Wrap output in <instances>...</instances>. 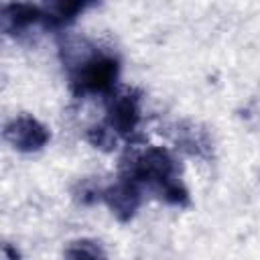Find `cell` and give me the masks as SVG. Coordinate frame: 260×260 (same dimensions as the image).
<instances>
[{
    "label": "cell",
    "instance_id": "cell-6",
    "mask_svg": "<svg viewBox=\"0 0 260 260\" xmlns=\"http://www.w3.org/2000/svg\"><path fill=\"white\" fill-rule=\"evenodd\" d=\"M175 142L181 150H185L193 156H209L211 154L209 134L195 124H181L175 134Z\"/></svg>",
    "mask_w": 260,
    "mask_h": 260
},
{
    "label": "cell",
    "instance_id": "cell-10",
    "mask_svg": "<svg viewBox=\"0 0 260 260\" xmlns=\"http://www.w3.org/2000/svg\"><path fill=\"white\" fill-rule=\"evenodd\" d=\"M2 254H4V260H18V252H16V250H12L8 244H4Z\"/></svg>",
    "mask_w": 260,
    "mask_h": 260
},
{
    "label": "cell",
    "instance_id": "cell-7",
    "mask_svg": "<svg viewBox=\"0 0 260 260\" xmlns=\"http://www.w3.org/2000/svg\"><path fill=\"white\" fill-rule=\"evenodd\" d=\"M65 260H106L104 250L89 240L71 242L65 250Z\"/></svg>",
    "mask_w": 260,
    "mask_h": 260
},
{
    "label": "cell",
    "instance_id": "cell-9",
    "mask_svg": "<svg viewBox=\"0 0 260 260\" xmlns=\"http://www.w3.org/2000/svg\"><path fill=\"white\" fill-rule=\"evenodd\" d=\"M104 189H106V187L98 185L95 181L83 179V181H79L77 187L73 189V195H75V199L81 201V203H95L98 199H102Z\"/></svg>",
    "mask_w": 260,
    "mask_h": 260
},
{
    "label": "cell",
    "instance_id": "cell-1",
    "mask_svg": "<svg viewBox=\"0 0 260 260\" xmlns=\"http://www.w3.org/2000/svg\"><path fill=\"white\" fill-rule=\"evenodd\" d=\"M122 175L134 179L140 185H150L160 193V197L175 205H187V189L177 179V165L169 150L165 148H144L130 152L124 158Z\"/></svg>",
    "mask_w": 260,
    "mask_h": 260
},
{
    "label": "cell",
    "instance_id": "cell-3",
    "mask_svg": "<svg viewBox=\"0 0 260 260\" xmlns=\"http://www.w3.org/2000/svg\"><path fill=\"white\" fill-rule=\"evenodd\" d=\"M4 138L12 144V148H16L20 152H37L49 142L51 134H49L47 126L41 124L37 118L22 114V116L12 118L6 124Z\"/></svg>",
    "mask_w": 260,
    "mask_h": 260
},
{
    "label": "cell",
    "instance_id": "cell-5",
    "mask_svg": "<svg viewBox=\"0 0 260 260\" xmlns=\"http://www.w3.org/2000/svg\"><path fill=\"white\" fill-rule=\"evenodd\" d=\"M102 201L110 207V211L120 221H128L136 213V209L142 201L140 183H136L134 179H130L126 175H120V179L114 185L104 189Z\"/></svg>",
    "mask_w": 260,
    "mask_h": 260
},
{
    "label": "cell",
    "instance_id": "cell-8",
    "mask_svg": "<svg viewBox=\"0 0 260 260\" xmlns=\"http://www.w3.org/2000/svg\"><path fill=\"white\" fill-rule=\"evenodd\" d=\"M87 140H89L95 148L112 150V148L116 146L118 136H116V132H114L108 124H104V126H93V128H89V130H87Z\"/></svg>",
    "mask_w": 260,
    "mask_h": 260
},
{
    "label": "cell",
    "instance_id": "cell-2",
    "mask_svg": "<svg viewBox=\"0 0 260 260\" xmlns=\"http://www.w3.org/2000/svg\"><path fill=\"white\" fill-rule=\"evenodd\" d=\"M71 75V85L79 93L87 91H112V85L118 75V61L106 53L95 51L89 59H85L81 65L69 71Z\"/></svg>",
    "mask_w": 260,
    "mask_h": 260
},
{
    "label": "cell",
    "instance_id": "cell-4",
    "mask_svg": "<svg viewBox=\"0 0 260 260\" xmlns=\"http://www.w3.org/2000/svg\"><path fill=\"white\" fill-rule=\"evenodd\" d=\"M140 122V98L134 89L114 91L108 104V126L116 136H130Z\"/></svg>",
    "mask_w": 260,
    "mask_h": 260
}]
</instances>
